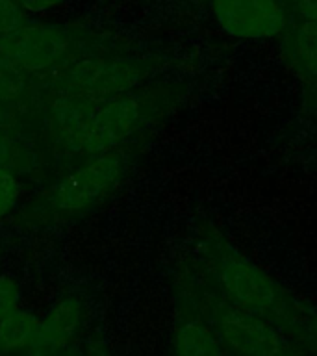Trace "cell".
I'll return each mask as SVG.
<instances>
[{"label":"cell","mask_w":317,"mask_h":356,"mask_svg":"<svg viewBox=\"0 0 317 356\" xmlns=\"http://www.w3.org/2000/svg\"><path fill=\"white\" fill-rule=\"evenodd\" d=\"M191 241L189 258L225 297L273 325L304 353L317 356V312L311 306L245 256L213 222H195Z\"/></svg>","instance_id":"obj_1"},{"label":"cell","mask_w":317,"mask_h":356,"mask_svg":"<svg viewBox=\"0 0 317 356\" xmlns=\"http://www.w3.org/2000/svg\"><path fill=\"white\" fill-rule=\"evenodd\" d=\"M158 130L88 158L52 180L11 216L10 225L22 230L63 227L83 219L108 202L138 167Z\"/></svg>","instance_id":"obj_2"},{"label":"cell","mask_w":317,"mask_h":356,"mask_svg":"<svg viewBox=\"0 0 317 356\" xmlns=\"http://www.w3.org/2000/svg\"><path fill=\"white\" fill-rule=\"evenodd\" d=\"M100 50H136L130 39L89 26L83 21L26 22L21 30L0 35V52L24 69L38 86L82 56Z\"/></svg>","instance_id":"obj_3"},{"label":"cell","mask_w":317,"mask_h":356,"mask_svg":"<svg viewBox=\"0 0 317 356\" xmlns=\"http://www.w3.org/2000/svg\"><path fill=\"white\" fill-rule=\"evenodd\" d=\"M189 95L191 83L186 80H154L102 102L83 141L80 163L158 130L188 102Z\"/></svg>","instance_id":"obj_4"},{"label":"cell","mask_w":317,"mask_h":356,"mask_svg":"<svg viewBox=\"0 0 317 356\" xmlns=\"http://www.w3.org/2000/svg\"><path fill=\"white\" fill-rule=\"evenodd\" d=\"M186 258L195 300L230 356H297L304 353L273 325L225 297L191 258Z\"/></svg>","instance_id":"obj_5"},{"label":"cell","mask_w":317,"mask_h":356,"mask_svg":"<svg viewBox=\"0 0 317 356\" xmlns=\"http://www.w3.org/2000/svg\"><path fill=\"white\" fill-rule=\"evenodd\" d=\"M163 54H139L136 50H100L82 56L54 72L39 88L65 89L95 102H106L143 86L171 65Z\"/></svg>","instance_id":"obj_6"},{"label":"cell","mask_w":317,"mask_h":356,"mask_svg":"<svg viewBox=\"0 0 317 356\" xmlns=\"http://www.w3.org/2000/svg\"><path fill=\"white\" fill-rule=\"evenodd\" d=\"M172 306L171 356H230L195 300L186 256L172 275Z\"/></svg>","instance_id":"obj_7"},{"label":"cell","mask_w":317,"mask_h":356,"mask_svg":"<svg viewBox=\"0 0 317 356\" xmlns=\"http://www.w3.org/2000/svg\"><path fill=\"white\" fill-rule=\"evenodd\" d=\"M222 32L238 39H271L288 30L289 10L284 0H210Z\"/></svg>","instance_id":"obj_8"},{"label":"cell","mask_w":317,"mask_h":356,"mask_svg":"<svg viewBox=\"0 0 317 356\" xmlns=\"http://www.w3.org/2000/svg\"><path fill=\"white\" fill-rule=\"evenodd\" d=\"M282 58L302 86L308 110H317V19H297L284 32Z\"/></svg>","instance_id":"obj_9"},{"label":"cell","mask_w":317,"mask_h":356,"mask_svg":"<svg viewBox=\"0 0 317 356\" xmlns=\"http://www.w3.org/2000/svg\"><path fill=\"white\" fill-rule=\"evenodd\" d=\"M86 319V305L78 297L58 300L41 319L38 338L30 347L39 356L54 355L76 338Z\"/></svg>","instance_id":"obj_10"},{"label":"cell","mask_w":317,"mask_h":356,"mask_svg":"<svg viewBox=\"0 0 317 356\" xmlns=\"http://www.w3.org/2000/svg\"><path fill=\"white\" fill-rule=\"evenodd\" d=\"M0 104L24 111L39 122L38 82L4 52H0Z\"/></svg>","instance_id":"obj_11"},{"label":"cell","mask_w":317,"mask_h":356,"mask_svg":"<svg viewBox=\"0 0 317 356\" xmlns=\"http://www.w3.org/2000/svg\"><path fill=\"white\" fill-rule=\"evenodd\" d=\"M0 169L15 172L17 177H32L33 180L47 178L35 145L4 128H0Z\"/></svg>","instance_id":"obj_12"},{"label":"cell","mask_w":317,"mask_h":356,"mask_svg":"<svg viewBox=\"0 0 317 356\" xmlns=\"http://www.w3.org/2000/svg\"><path fill=\"white\" fill-rule=\"evenodd\" d=\"M39 319L35 314L26 310L11 312L10 316L0 321V355H13L30 350L38 338Z\"/></svg>","instance_id":"obj_13"},{"label":"cell","mask_w":317,"mask_h":356,"mask_svg":"<svg viewBox=\"0 0 317 356\" xmlns=\"http://www.w3.org/2000/svg\"><path fill=\"white\" fill-rule=\"evenodd\" d=\"M0 128L10 130V132L17 134L26 138L28 141H32L38 149V138H39V122L30 117L28 113L15 108H8V106L0 104Z\"/></svg>","instance_id":"obj_14"},{"label":"cell","mask_w":317,"mask_h":356,"mask_svg":"<svg viewBox=\"0 0 317 356\" xmlns=\"http://www.w3.org/2000/svg\"><path fill=\"white\" fill-rule=\"evenodd\" d=\"M26 22V11L19 0H0V35H10Z\"/></svg>","instance_id":"obj_15"},{"label":"cell","mask_w":317,"mask_h":356,"mask_svg":"<svg viewBox=\"0 0 317 356\" xmlns=\"http://www.w3.org/2000/svg\"><path fill=\"white\" fill-rule=\"evenodd\" d=\"M19 193H21V184L15 172L0 169V219L10 213L19 199Z\"/></svg>","instance_id":"obj_16"},{"label":"cell","mask_w":317,"mask_h":356,"mask_svg":"<svg viewBox=\"0 0 317 356\" xmlns=\"http://www.w3.org/2000/svg\"><path fill=\"white\" fill-rule=\"evenodd\" d=\"M21 288L15 278L0 275V321L19 308Z\"/></svg>","instance_id":"obj_17"},{"label":"cell","mask_w":317,"mask_h":356,"mask_svg":"<svg viewBox=\"0 0 317 356\" xmlns=\"http://www.w3.org/2000/svg\"><path fill=\"white\" fill-rule=\"evenodd\" d=\"M297 19H317V0H289Z\"/></svg>","instance_id":"obj_18"},{"label":"cell","mask_w":317,"mask_h":356,"mask_svg":"<svg viewBox=\"0 0 317 356\" xmlns=\"http://www.w3.org/2000/svg\"><path fill=\"white\" fill-rule=\"evenodd\" d=\"M63 0H19V4L24 8L26 13H41V11H49L56 6H60Z\"/></svg>","instance_id":"obj_19"},{"label":"cell","mask_w":317,"mask_h":356,"mask_svg":"<svg viewBox=\"0 0 317 356\" xmlns=\"http://www.w3.org/2000/svg\"><path fill=\"white\" fill-rule=\"evenodd\" d=\"M83 356H111L108 347H106L104 339L100 338V336H93V338L89 339L88 347H86V355Z\"/></svg>","instance_id":"obj_20"},{"label":"cell","mask_w":317,"mask_h":356,"mask_svg":"<svg viewBox=\"0 0 317 356\" xmlns=\"http://www.w3.org/2000/svg\"><path fill=\"white\" fill-rule=\"evenodd\" d=\"M308 355V353H300V355H297V356H306Z\"/></svg>","instance_id":"obj_21"}]
</instances>
